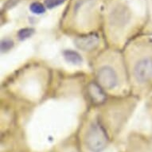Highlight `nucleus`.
<instances>
[{"instance_id":"obj_1","label":"nucleus","mask_w":152,"mask_h":152,"mask_svg":"<svg viewBox=\"0 0 152 152\" xmlns=\"http://www.w3.org/2000/svg\"><path fill=\"white\" fill-rule=\"evenodd\" d=\"M84 141L91 152H101L108 143V136L100 123L92 121L86 128Z\"/></svg>"},{"instance_id":"obj_2","label":"nucleus","mask_w":152,"mask_h":152,"mask_svg":"<svg viewBox=\"0 0 152 152\" xmlns=\"http://www.w3.org/2000/svg\"><path fill=\"white\" fill-rule=\"evenodd\" d=\"M132 76L139 84H145L152 80V50L139 53L132 63Z\"/></svg>"},{"instance_id":"obj_3","label":"nucleus","mask_w":152,"mask_h":152,"mask_svg":"<svg viewBox=\"0 0 152 152\" xmlns=\"http://www.w3.org/2000/svg\"><path fill=\"white\" fill-rule=\"evenodd\" d=\"M96 79L101 88L108 91L120 86V76L118 69L111 63L100 64L96 69Z\"/></svg>"},{"instance_id":"obj_4","label":"nucleus","mask_w":152,"mask_h":152,"mask_svg":"<svg viewBox=\"0 0 152 152\" xmlns=\"http://www.w3.org/2000/svg\"><path fill=\"white\" fill-rule=\"evenodd\" d=\"M75 45L83 51H91L97 47L100 43L99 36L96 34H88L77 37L74 41Z\"/></svg>"},{"instance_id":"obj_5","label":"nucleus","mask_w":152,"mask_h":152,"mask_svg":"<svg viewBox=\"0 0 152 152\" xmlns=\"http://www.w3.org/2000/svg\"><path fill=\"white\" fill-rule=\"evenodd\" d=\"M88 93L95 104H101L106 100L104 90L99 84L90 83L88 87Z\"/></svg>"},{"instance_id":"obj_6","label":"nucleus","mask_w":152,"mask_h":152,"mask_svg":"<svg viewBox=\"0 0 152 152\" xmlns=\"http://www.w3.org/2000/svg\"><path fill=\"white\" fill-rule=\"evenodd\" d=\"M64 58L68 62L72 63L73 65H80L82 62V58L77 52H76L74 50H65L63 52Z\"/></svg>"},{"instance_id":"obj_7","label":"nucleus","mask_w":152,"mask_h":152,"mask_svg":"<svg viewBox=\"0 0 152 152\" xmlns=\"http://www.w3.org/2000/svg\"><path fill=\"white\" fill-rule=\"evenodd\" d=\"M30 10H31V12L36 14V15H42V14L45 12V6L43 5L42 3H38V2L33 3L30 5Z\"/></svg>"},{"instance_id":"obj_8","label":"nucleus","mask_w":152,"mask_h":152,"mask_svg":"<svg viewBox=\"0 0 152 152\" xmlns=\"http://www.w3.org/2000/svg\"><path fill=\"white\" fill-rule=\"evenodd\" d=\"M34 32V30L31 29V28H24V29H22V30L18 31V36L19 37V39L24 40V39L28 38V37H31Z\"/></svg>"},{"instance_id":"obj_9","label":"nucleus","mask_w":152,"mask_h":152,"mask_svg":"<svg viewBox=\"0 0 152 152\" xmlns=\"http://www.w3.org/2000/svg\"><path fill=\"white\" fill-rule=\"evenodd\" d=\"M65 1V0H45V5L49 9H53L63 4Z\"/></svg>"},{"instance_id":"obj_10","label":"nucleus","mask_w":152,"mask_h":152,"mask_svg":"<svg viewBox=\"0 0 152 152\" xmlns=\"http://www.w3.org/2000/svg\"><path fill=\"white\" fill-rule=\"evenodd\" d=\"M14 45V42L10 39H4L1 42V50L2 52L4 51H8L10 50Z\"/></svg>"}]
</instances>
